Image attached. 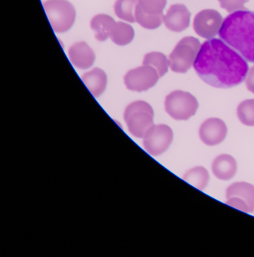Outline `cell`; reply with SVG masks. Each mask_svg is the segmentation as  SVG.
<instances>
[{
  "label": "cell",
  "mask_w": 254,
  "mask_h": 257,
  "mask_svg": "<svg viewBox=\"0 0 254 257\" xmlns=\"http://www.w3.org/2000/svg\"><path fill=\"white\" fill-rule=\"evenodd\" d=\"M193 67L205 83L218 88L240 85L246 79L249 70L246 60L240 54L216 38L203 43Z\"/></svg>",
  "instance_id": "cell-1"
},
{
  "label": "cell",
  "mask_w": 254,
  "mask_h": 257,
  "mask_svg": "<svg viewBox=\"0 0 254 257\" xmlns=\"http://www.w3.org/2000/svg\"><path fill=\"white\" fill-rule=\"evenodd\" d=\"M219 37L246 61L254 63V12L231 13L222 22Z\"/></svg>",
  "instance_id": "cell-2"
},
{
  "label": "cell",
  "mask_w": 254,
  "mask_h": 257,
  "mask_svg": "<svg viewBox=\"0 0 254 257\" xmlns=\"http://www.w3.org/2000/svg\"><path fill=\"white\" fill-rule=\"evenodd\" d=\"M153 118V108L144 100L130 103L124 112V119L129 132L138 138H144L149 129L154 125Z\"/></svg>",
  "instance_id": "cell-3"
},
{
  "label": "cell",
  "mask_w": 254,
  "mask_h": 257,
  "mask_svg": "<svg viewBox=\"0 0 254 257\" xmlns=\"http://www.w3.org/2000/svg\"><path fill=\"white\" fill-rule=\"evenodd\" d=\"M201 49L198 39L186 37L182 39L170 54L169 67L173 72L186 73L192 67Z\"/></svg>",
  "instance_id": "cell-4"
},
{
  "label": "cell",
  "mask_w": 254,
  "mask_h": 257,
  "mask_svg": "<svg viewBox=\"0 0 254 257\" xmlns=\"http://www.w3.org/2000/svg\"><path fill=\"white\" fill-rule=\"evenodd\" d=\"M43 7L55 33L67 32L73 27L76 10L67 0H47Z\"/></svg>",
  "instance_id": "cell-5"
},
{
  "label": "cell",
  "mask_w": 254,
  "mask_h": 257,
  "mask_svg": "<svg viewBox=\"0 0 254 257\" xmlns=\"http://www.w3.org/2000/svg\"><path fill=\"white\" fill-rule=\"evenodd\" d=\"M165 108L167 113L174 119L188 120L196 113L198 102L190 93L174 91L165 98Z\"/></svg>",
  "instance_id": "cell-6"
},
{
  "label": "cell",
  "mask_w": 254,
  "mask_h": 257,
  "mask_svg": "<svg viewBox=\"0 0 254 257\" xmlns=\"http://www.w3.org/2000/svg\"><path fill=\"white\" fill-rule=\"evenodd\" d=\"M174 138L172 129L166 124L153 125L144 137V149L153 156H160L168 150Z\"/></svg>",
  "instance_id": "cell-7"
},
{
  "label": "cell",
  "mask_w": 254,
  "mask_h": 257,
  "mask_svg": "<svg viewBox=\"0 0 254 257\" xmlns=\"http://www.w3.org/2000/svg\"><path fill=\"white\" fill-rule=\"evenodd\" d=\"M226 204L245 213L254 211V186L245 182H237L226 189Z\"/></svg>",
  "instance_id": "cell-8"
},
{
  "label": "cell",
  "mask_w": 254,
  "mask_h": 257,
  "mask_svg": "<svg viewBox=\"0 0 254 257\" xmlns=\"http://www.w3.org/2000/svg\"><path fill=\"white\" fill-rule=\"evenodd\" d=\"M159 76L157 70L151 66L144 65L129 70L124 77V85L130 91L142 92L156 85Z\"/></svg>",
  "instance_id": "cell-9"
},
{
  "label": "cell",
  "mask_w": 254,
  "mask_h": 257,
  "mask_svg": "<svg viewBox=\"0 0 254 257\" xmlns=\"http://www.w3.org/2000/svg\"><path fill=\"white\" fill-rule=\"evenodd\" d=\"M222 25V17L219 12L204 10L195 16L193 28L197 35L210 40L219 34Z\"/></svg>",
  "instance_id": "cell-10"
},
{
  "label": "cell",
  "mask_w": 254,
  "mask_h": 257,
  "mask_svg": "<svg viewBox=\"0 0 254 257\" xmlns=\"http://www.w3.org/2000/svg\"><path fill=\"white\" fill-rule=\"evenodd\" d=\"M227 127L222 120L217 118H208L201 124L199 137L207 146H216L222 143L227 135Z\"/></svg>",
  "instance_id": "cell-11"
},
{
  "label": "cell",
  "mask_w": 254,
  "mask_h": 257,
  "mask_svg": "<svg viewBox=\"0 0 254 257\" xmlns=\"http://www.w3.org/2000/svg\"><path fill=\"white\" fill-rule=\"evenodd\" d=\"M191 13L186 6L174 4L170 7L164 16V24L169 31L180 33L189 28Z\"/></svg>",
  "instance_id": "cell-12"
},
{
  "label": "cell",
  "mask_w": 254,
  "mask_h": 257,
  "mask_svg": "<svg viewBox=\"0 0 254 257\" xmlns=\"http://www.w3.org/2000/svg\"><path fill=\"white\" fill-rule=\"evenodd\" d=\"M69 58L75 67L82 70H86L94 64L95 54L86 43L80 42L70 48Z\"/></svg>",
  "instance_id": "cell-13"
},
{
  "label": "cell",
  "mask_w": 254,
  "mask_h": 257,
  "mask_svg": "<svg viewBox=\"0 0 254 257\" xmlns=\"http://www.w3.org/2000/svg\"><path fill=\"white\" fill-rule=\"evenodd\" d=\"M212 171L219 180H231L237 172V162L230 155H220L213 161Z\"/></svg>",
  "instance_id": "cell-14"
},
{
  "label": "cell",
  "mask_w": 254,
  "mask_h": 257,
  "mask_svg": "<svg viewBox=\"0 0 254 257\" xmlns=\"http://www.w3.org/2000/svg\"><path fill=\"white\" fill-rule=\"evenodd\" d=\"M85 86L94 97H98L104 92L107 85V76L103 70L94 68L82 76Z\"/></svg>",
  "instance_id": "cell-15"
},
{
  "label": "cell",
  "mask_w": 254,
  "mask_h": 257,
  "mask_svg": "<svg viewBox=\"0 0 254 257\" xmlns=\"http://www.w3.org/2000/svg\"><path fill=\"white\" fill-rule=\"evenodd\" d=\"M115 24V20L107 15L100 14L94 16L91 19V28L95 33L96 40L100 42L106 41L109 38Z\"/></svg>",
  "instance_id": "cell-16"
},
{
  "label": "cell",
  "mask_w": 254,
  "mask_h": 257,
  "mask_svg": "<svg viewBox=\"0 0 254 257\" xmlns=\"http://www.w3.org/2000/svg\"><path fill=\"white\" fill-rule=\"evenodd\" d=\"M110 40L118 46H126L133 41L135 31L131 25L124 22H115L109 36Z\"/></svg>",
  "instance_id": "cell-17"
},
{
  "label": "cell",
  "mask_w": 254,
  "mask_h": 257,
  "mask_svg": "<svg viewBox=\"0 0 254 257\" xmlns=\"http://www.w3.org/2000/svg\"><path fill=\"white\" fill-rule=\"evenodd\" d=\"M208 171L203 167H195L188 171L183 176V180L199 190H204L208 184Z\"/></svg>",
  "instance_id": "cell-18"
},
{
  "label": "cell",
  "mask_w": 254,
  "mask_h": 257,
  "mask_svg": "<svg viewBox=\"0 0 254 257\" xmlns=\"http://www.w3.org/2000/svg\"><path fill=\"white\" fill-rule=\"evenodd\" d=\"M138 4V0H116L114 5V12L118 19L134 23L136 22L135 11Z\"/></svg>",
  "instance_id": "cell-19"
},
{
  "label": "cell",
  "mask_w": 254,
  "mask_h": 257,
  "mask_svg": "<svg viewBox=\"0 0 254 257\" xmlns=\"http://www.w3.org/2000/svg\"><path fill=\"white\" fill-rule=\"evenodd\" d=\"M143 64L151 66L156 69L160 77H162L168 73L169 67V61L167 59L166 56L163 53L157 52L147 54L144 56Z\"/></svg>",
  "instance_id": "cell-20"
},
{
  "label": "cell",
  "mask_w": 254,
  "mask_h": 257,
  "mask_svg": "<svg viewBox=\"0 0 254 257\" xmlns=\"http://www.w3.org/2000/svg\"><path fill=\"white\" fill-rule=\"evenodd\" d=\"M164 16L163 14H147L141 10L138 5L135 11L136 22L145 29L154 30L159 28L164 22Z\"/></svg>",
  "instance_id": "cell-21"
},
{
  "label": "cell",
  "mask_w": 254,
  "mask_h": 257,
  "mask_svg": "<svg viewBox=\"0 0 254 257\" xmlns=\"http://www.w3.org/2000/svg\"><path fill=\"white\" fill-rule=\"evenodd\" d=\"M237 118L242 124L254 126V100L242 101L237 108Z\"/></svg>",
  "instance_id": "cell-22"
},
{
  "label": "cell",
  "mask_w": 254,
  "mask_h": 257,
  "mask_svg": "<svg viewBox=\"0 0 254 257\" xmlns=\"http://www.w3.org/2000/svg\"><path fill=\"white\" fill-rule=\"evenodd\" d=\"M167 0H138V7L143 12L150 15L163 14Z\"/></svg>",
  "instance_id": "cell-23"
},
{
  "label": "cell",
  "mask_w": 254,
  "mask_h": 257,
  "mask_svg": "<svg viewBox=\"0 0 254 257\" xmlns=\"http://www.w3.org/2000/svg\"><path fill=\"white\" fill-rule=\"evenodd\" d=\"M221 8L226 10L228 13H232L239 10H246L244 4L249 0H218Z\"/></svg>",
  "instance_id": "cell-24"
},
{
  "label": "cell",
  "mask_w": 254,
  "mask_h": 257,
  "mask_svg": "<svg viewBox=\"0 0 254 257\" xmlns=\"http://www.w3.org/2000/svg\"><path fill=\"white\" fill-rule=\"evenodd\" d=\"M246 85L247 89L254 94V66L251 67L246 78Z\"/></svg>",
  "instance_id": "cell-25"
}]
</instances>
